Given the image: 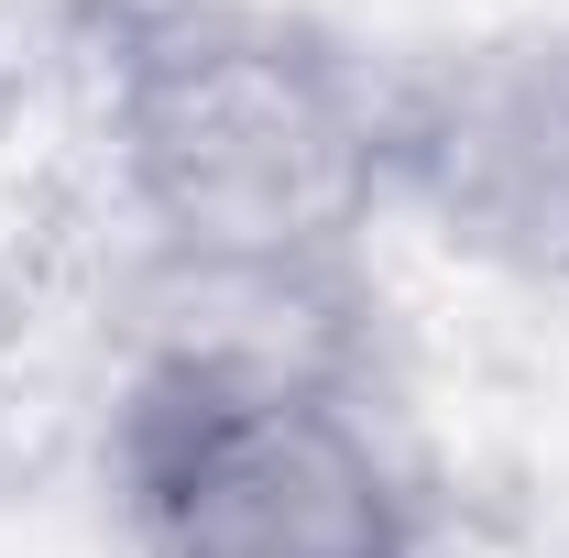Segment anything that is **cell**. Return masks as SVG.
Listing matches in <instances>:
<instances>
[{
  "instance_id": "1",
  "label": "cell",
  "mask_w": 569,
  "mask_h": 558,
  "mask_svg": "<svg viewBox=\"0 0 569 558\" xmlns=\"http://www.w3.org/2000/svg\"><path fill=\"white\" fill-rule=\"evenodd\" d=\"M110 504L132 558H438V504L383 427V307L142 285Z\"/></svg>"
},
{
  "instance_id": "2",
  "label": "cell",
  "mask_w": 569,
  "mask_h": 558,
  "mask_svg": "<svg viewBox=\"0 0 569 558\" xmlns=\"http://www.w3.org/2000/svg\"><path fill=\"white\" fill-rule=\"evenodd\" d=\"M110 198L164 275H361L395 67L284 0H67Z\"/></svg>"
},
{
  "instance_id": "3",
  "label": "cell",
  "mask_w": 569,
  "mask_h": 558,
  "mask_svg": "<svg viewBox=\"0 0 569 558\" xmlns=\"http://www.w3.org/2000/svg\"><path fill=\"white\" fill-rule=\"evenodd\" d=\"M395 209L493 275L569 285V22L395 67Z\"/></svg>"
}]
</instances>
